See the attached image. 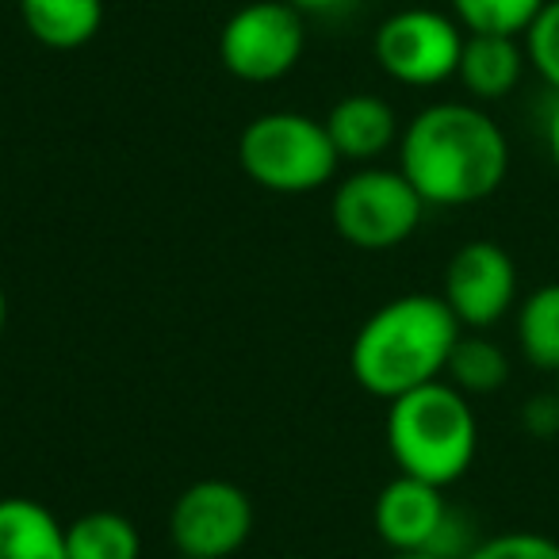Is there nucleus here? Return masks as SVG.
Returning <instances> with one entry per match:
<instances>
[{
	"label": "nucleus",
	"mask_w": 559,
	"mask_h": 559,
	"mask_svg": "<svg viewBox=\"0 0 559 559\" xmlns=\"http://www.w3.org/2000/svg\"><path fill=\"white\" fill-rule=\"evenodd\" d=\"M399 169L418 188L426 207H467L502 188L510 142L479 104L441 100L403 127Z\"/></svg>",
	"instance_id": "1"
},
{
	"label": "nucleus",
	"mask_w": 559,
	"mask_h": 559,
	"mask_svg": "<svg viewBox=\"0 0 559 559\" xmlns=\"http://www.w3.org/2000/svg\"><path fill=\"white\" fill-rule=\"evenodd\" d=\"M464 326L441 296H399L368 314L349 345V372L368 395L399 399L444 380Z\"/></svg>",
	"instance_id": "2"
},
{
	"label": "nucleus",
	"mask_w": 559,
	"mask_h": 559,
	"mask_svg": "<svg viewBox=\"0 0 559 559\" xmlns=\"http://www.w3.org/2000/svg\"><path fill=\"white\" fill-rule=\"evenodd\" d=\"M388 449L399 475H414L433 487H452L475 464L479 421L464 391L449 380H433L391 399Z\"/></svg>",
	"instance_id": "3"
},
{
	"label": "nucleus",
	"mask_w": 559,
	"mask_h": 559,
	"mask_svg": "<svg viewBox=\"0 0 559 559\" xmlns=\"http://www.w3.org/2000/svg\"><path fill=\"white\" fill-rule=\"evenodd\" d=\"M238 162L253 185L280 195L319 192L334 180L337 150L326 123L299 111H264L241 131Z\"/></svg>",
	"instance_id": "4"
},
{
	"label": "nucleus",
	"mask_w": 559,
	"mask_h": 559,
	"mask_svg": "<svg viewBox=\"0 0 559 559\" xmlns=\"http://www.w3.org/2000/svg\"><path fill=\"white\" fill-rule=\"evenodd\" d=\"M330 215L349 246L383 253V249L403 246L418 230L421 215H426V200L403 177V169L365 165L334 188Z\"/></svg>",
	"instance_id": "5"
},
{
	"label": "nucleus",
	"mask_w": 559,
	"mask_h": 559,
	"mask_svg": "<svg viewBox=\"0 0 559 559\" xmlns=\"http://www.w3.org/2000/svg\"><path fill=\"white\" fill-rule=\"evenodd\" d=\"M307 47L304 12L288 0H253L238 9L218 32V62L230 78L249 85H272L288 78Z\"/></svg>",
	"instance_id": "6"
},
{
	"label": "nucleus",
	"mask_w": 559,
	"mask_h": 559,
	"mask_svg": "<svg viewBox=\"0 0 559 559\" xmlns=\"http://www.w3.org/2000/svg\"><path fill=\"white\" fill-rule=\"evenodd\" d=\"M376 533L391 551H433L444 559H467L472 525L460 510L444 502V487L421 483L414 475H399L376 498Z\"/></svg>",
	"instance_id": "7"
},
{
	"label": "nucleus",
	"mask_w": 559,
	"mask_h": 559,
	"mask_svg": "<svg viewBox=\"0 0 559 559\" xmlns=\"http://www.w3.org/2000/svg\"><path fill=\"white\" fill-rule=\"evenodd\" d=\"M467 32L456 16L437 9L391 12L376 32V62L391 81L406 88H437L456 78Z\"/></svg>",
	"instance_id": "8"
},
{
	"label": "nucleus",
	"mask_w": 559,
	"mask_h": 559,
	"mask_svg": "<svg viewBox=\"0 0 559 559\" xmlns=\"http://www.w3.org/2000/svg\"><path fill=\"white\" fill-rule=\"evenodd\" d=\"M253 533V502L226 479H200L173 502L169 540L177 556L230 559Z\"/></svg>",
	"instance_id": "9"
},
{
	"label": "nucleus",
	"mask_w": 559,
	"mask_h": 559,
	"mask_svg": "<svg viewBox=\"0 0 559 559\" xmlns=\"http://www.w3.org/2000/svg\"><path fill=\"white\" fill-rule=\"evenodd\" d=\"M441 299L464 330L498 326L518 299V264L498 241H464L444 269Z\"/></svg>",
	"instance_id": "10"
},
{
	"label": "nucleus",
	"mask_w": 559,
	"mask_h": 559,
	"mask_svg": "<svg viewBox=\"0 0 559 559\" xmlns=\"http://www.w3.org/2000/svg\"><path fill=\"white\" fill-rule=\"evenodd\" d=\"M322 123H326V134L334 142L337 157L357 165L376 162V157H383L403 139L395 108L383 96L372 93H353L345 100H337Z\"/></svg>",
	"instance_id": "11"
},
{
	"label": "nucleus",
	"mask_w": 559,
	"mask_h": 559,
	"mask_svg": "<svg viewBox=\"0 0 559 559\" xmlns=\"http://www.w3.org/2000/svg\"><path fill=\"white\" fill-rule=\"evenodd\" d=\"M525 62V47L513 35H467L464 50H460L456 81L475 104H495L518 88Z\"/></svg>",
	"instance_id": "12"
},
{
	"label": "nucleus",
	"mask_w": 559,
	"mask_h": 559,
	"mask_svg": "<svg viewBox=\"0 0 559 559\" xmlns=\"http://www.w3.org/2000/svg\"><path fill=\"white\" fill-rule=\"evenodd\" d=\"M0 559H70L66 525L35 498H0Z\"/></svg>",
	"instance_id": "13"
},
{
	"label": "nucleus",
	"mask_w": 559,
	"mask_h": 559,
	"mask_svg": "<svg viewBox=\"0 0 559 559\" xmlns=\"http://www.w3.org/2000/svg\"><path fill=\"white\" fill-rule=\"evenodd\" d=\"M27 35L50 50H81L100 35L104 0H20Z\"/></svg>",
	"instance_id": "14"
},
{
	"label": "nucleus",
	"mask_w": 559,
	"mask_h": 559,
	"mask_svg": "<svg viewBox=\"0 0 559 559\" xmlns=\"http://www.w3.org/2000/svg\"><path fill=\"white\" fill-rule=\"evenodd\" d=\"M66 556L70 559H139L142 536L131 518L96 510L66 525Z\"/></svg>",
	"instance_id": "15"
},
{
	"label": "nucleus",
	"mask_w": 559,
	"mask_h": 559,
	"mask_svg": "<svg viewBox=\"0 0 559 559\" xmlns=\"http://www.w3.org/2000/svg\"><path fill=\"white\" fill-rule=\"evenodd\" d=\"M518 349L533 368L559 376V284H540L518 307Z\"/></svg>",
	"instance_id": "16"
},
{
	"label": "nucleus",
	"mask_w": 559,
	"mask_h": 559,
	"mask_svg": "<svg viewBox=\"0 0 559 559\" xmlns=\"http://www.w3.org/2000/svg\"><path fill=\"white\" fill-rule=\"evenodd\" d=\"M449 383L464 395H495L498 388H506L510 380V357L502 353V345L487 342L479 334H460V342L452 345L449 368H444Z\"/></svg>",
	"instance_id": "17"
},
{
	"label": "nucleus",
	"mask_w": 559,
	"mask_h": 559,
	"mask_svg": "<svg viewBox=\"0 0 559 559\" xmlns=\"http://www.w3.org/2000/svg\"><path fill=\"white\" fill-rule=\"evenodd\" d=\"M467 35H525L544 0H449Z\"/></svg>",
	"instance_id": "18"
},
{
	"label": "nucleus",
	"mask_w": 559,
	"mask_h": 559,
	"mask_svg": "<svg viewBox=\"0 0 559 559\" xmlns=\"http://www.w3.org/2000/svg\"><path fill=\"white\" fill-rule=\"evenodd\" d=\"M521 39H525V58L533 62V70L559 96V0H544V9L536 12Z\"/></svg>",
	"instance_id": "19"
},
{
	"label": "nucleus",
	"mask_w": 559,
	"mask_h": 559,
	"mask_svg": "<svg viewBox=\"0 0 559 559\" xmlns=\"http://www.w3.org/2000/svg\"><path fill=\"white\" fill-rule=\"evenodd\" d=\"M467 559H559V540L544 533H498L475 544Z\"/></svg>",
	"instance_id": "20"
},
{
	"label": "nucleus",
	"mask_w": 559,
	"mask_h": 559,
	"mask_svg": "<svg viewBox=\"0 0 559 559\" xmlns=\"http://www.w3.org/2000/svg\"><path fill=\"white\" fill-rule=\"evenodd\" d=\"M525 429L533 437H551L559 433V395H540V399H528L525 406Z\"/></svg>",
	"instance_id": "21"
},
{
	"label": "nucleus",
	"mask_w": 559,
	"mask_h": 559,
	"mask_svg": "<svg viewBox=\"0 0 559 559\" xmlns=\"http://www.w3.org/2000/svg\"><path fill=\"white\" fill-rule=\"evenodd\" d=\"M544 142H548V157H551V169L559 173V96L551 100L548 119H544Z\"/></svg>",
	"instance_id": "22"
},
{
	"label": "nucleus",
	"mask_w": 559,
	"mask_h": 559,
	"mask_svg": "<svg viewBox=\"0 0 559 559\" xmlns=\"http://www.w3.org/2000/svg\"><path fill=\"white\" fill-rule=\"evenodd\" d=\"M288 4L304 16H330V12H342L349 0H288Z\"/></svg>",
	"instance_id": "23"
},
{
	"label": "nucleus",
	"mask_w": 559,
	"mask_h": 559,
	"mask_svg": "<svg viewBox=\"0 0 559 559\" xmlns=\"http://www.w3.org/2000/svg\"><path fill=\"white\" fill-rule=\"evenodd\" d=\"M4 326H9V296L0 288V337H4Z\"/></svg>",
	"instance_id": "24"
},
{
	"label": "nucleus",
	"mask_w": 559,
	"mask_h": 559,
	"mask_svg": "<svg viewBox=\"0 0 559 559\" xmlns=\"http://www.w3.org/2000/svg\"><path fill=\"white\" fill-rule=\"evenodd\" d=\"M391 559H444V556H433V551H395Z\"/></svg>",
	"instance_id": "25"
},
{
	"label": "nucleus",
	"mask_w": 559,
	"mask_h": 559,
	"mask_svg": "<svg viewBox=\"0 0 559 559\" xmlns=\"http://www.w3.org/2000/svg\"><path fill=\"white\" fill-rule=\"evenodd\" d=\"M177 559H192V556H177Z\"/></svg>",
	"instance_id": "26"
},
{
	"label": "nucleus",
	"mask_w": 559,
	"mask_h": 559,
	"mask_svg": "<svg viewBox=\"0 0 559 559\" xmlns=\"http://www.w3.org/2000/svg\"><path fill=\"white\" fill-rule=\"evenodd\" d=\"M556 395H559V388H556Z\"/></svg>",
	"instance_id": "27"
}]
</instances>
